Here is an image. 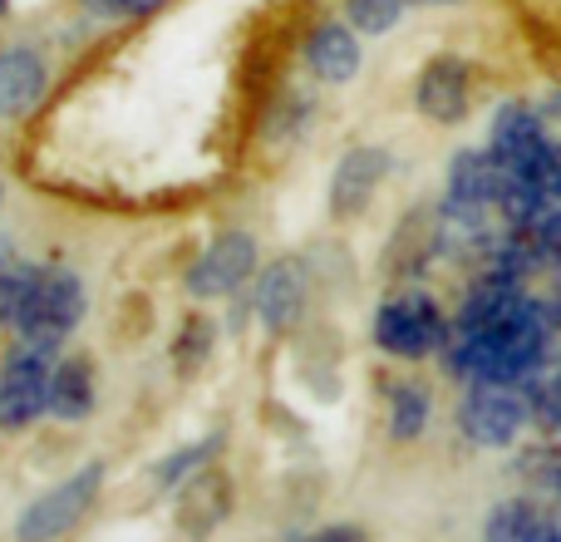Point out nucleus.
<instances>
[{
    "label": "nucleus",
    "instance_id": "1",
    "mask_svg": "<svg viewBox=\"0 0 561 542\" xmlns=\"http://www.w3.org/2000/svg\"><path fill=\"white\" fill-rule=\"evenodd\" d=\"M84 306H89V291L79 281V271L59 267V262H30V276H25V291H20V306H15V336L25 346H39L49 355H59L75 326L84 320Z\"/></svg>",
    "mask_w": 561,
    "mask_h": 542
},
{
    "label": "nucleus",
    "instance_id": "2",
    "mask_svg": "<svg viewBox=\"0 0 561 542\" xmlns=\"http://www.w3.org/2000/svg\"><path fill=\"white\" fill-rule=\"evenodd\" d=\"M448 330H454V320L444 316V306H438L428 291L409 286V291H399V296L379 301L369 336L394 360H424V355H434V350L444 355Z\"/></svg>",
    "mask_w": 561,
    "mask_h": 542
},
{
    "label": "nucleus",
    "instance_id": "3",
    "mask_svg": "<svg viewBox=\"0 0 561 542\" xmlns=\"http://www.w3.org/2000/svg\"><path fill=\"white\" fill-rule=\"evenodd\" d=\"M99 488H104V464H84L69 478H59V484L45 488L35 504L20 508L15 542H59L65 533H75V528L89 518V508L99 504Z\"/></svg>",
    "mask_w": 561,
    "mask_h": 542
},
{
    "label": "nucleus",
    "instance_id": "4",
    "mask_svg": "<svg viewBox=\"0 0 561 542\" xmlns=\"http://www.w3.org/2000/svg\"><path fill=\"white\" fill-rule=\"evenodd\" d=\"M49 375H55V355L39 346L15 340L0 360V429L5 434H25L35 419L49 415Z\"/></svg>",
    "mask_w": 561,
    "mask_h": 542
},
{
    "label": "nucleus",
    "instance_id": "5",
    "mask_svg": "<svg viewBox=\"0 0 561 542\" xmlns=\"http://www.w3.org/2000/svg\"><path fill=\"white\" fill-rule=\"evenodd\" d=\"M533 419V399L517 385H468L463 405H458V429L468 444L478 449H507Z\"/></svg>",
    "mask_w": 561,
    "mask_h": 542
},
{
    "label": "nucleus",
    "instance_id": "6",
    "mask_svg": "<svg viewBox=\"0 0 561 542\" xmlns=\"http://www.w3.org/2000/svg\"><path fill=\"white\" fill-rule=\"evenodd\" d=\"M252 276H256V237L232 227V233L213 237L207 252L187 267V296H197V301L232 296V291H242Z\"/></svg>",
    "mask_w": 561,
    "mask_h": 542
},
{
    "label": "nucleus",
    "instance_id": "7",
    "mask_svg": "<svg viewBox=\"0 0 561 542\" xmlns=\"http://www.w3.org/2000/svg\"><path fill=\"white\" fill-rule=\"evenodd\" d=\"M306 301H310V271L300 257H280L266 271H256L252 281V310L272 336H286L296 330V320L306 316Z\"/></svg>",
    "mask_w": 561,
    "mask_h": 542
},
{
    "label": "nucleus",
    "instance_id": "8",
    "mask_svg": "<svg viewBox=\"0 0 561 542\" xmlns=\"http://www.w3.org/2000/svg\"><path fill=\"white\" fill-rule=\"evenodd\" d=\"M414 109L434 124H463L473 109V65L463 55H434L414 79Z\"/></svg>",
    "mask_w": 561,
    "mask_h": 542
},
{
    "label": "nucleus",
    "instance_id": "9",
    "mask_svg": "<svg viewBox=\"0 0 561 542\" xmlns=\"http://www.w3.org/2000/svg\"><path fill=\"white\" fill-rule=\"evenodd\" d=\"M389 168H394V158H389L379 144L350 148V154L335 163V173H330V217L350 223V217L365 213V207L375 203L379 183L389 178Z\"/></svg>",
    "mask_w": 561,
    "mask_h": 542
},
{
    "label": "nucleus",
    "instance_id": "10",
    "mask_svg": "<svg viewBox=\"0 0 561 542\" xmlns=\"http://www.w3.org/2000/svg\"><path fill=\"white\" fill-rule=\"evenodd\" d=\"M49 94V59L35 45H0V124L35 114Z\"/></svg>",
    "mask_w": 561,
    "mask_h": 542
},
{
    "label": "nucleus",
    "instance_id": "11",
    "mask_svg": "<svg viewBox=\"0 0 561 542\" xmlns=\"http://www.w3.org/2000/svg\"><path fill=\"white\" fill-rule=\"evenodd\" d=\"M300 59H306V69L320 84H350V79L359 75V65H365V55H359V30L350 25V20H320L306 35V45H300Z\"/></svg>",
    "mask_w": 561,
    "mask_h": 542
},
{
    "label": "nucleus",
    "instance_id": "12",
    "mask_svg": "<svg viewBox=\"0 0 561 542\" xmlns=\"http://www.w3.org/2000/svg\"><path fill=\"white\" fill-rule=\"evenodd\" d=\"M94 399H99V385H94V365L84 355H69L55 365L49 375V419L59 425H84L94 415Z\"/></svg>",
    "mask_w": 561,
    "mask_h": 542
},
{
    "label": "nucleus",
    "instance_id": "13",
    "mask_svg": "<svg viewBox=\"0 0 561 542\" xmlns=\"http://www.w3.org/2000/svg\"><path fill=\"white\" fill-rule=\"evenodd\" d=\"M428 415H434V395L419 380H394L389 385V439L394 444H414L428 429Z\"/></svg>",
    "mask_w": 561,
    "mask_h": 542
},
{
    "label": "nucleus",
    "instance_id": "14",
    "mask_svg": "<svg viewBox=\"0 0 561 542\" xmlns=\"http://www.w3.org/2000/svg\"><path fill=\"white\" fill-rule=\"evenodd\" d=\"M217 449H222V434H207V439H197V444H187V449H178V454H168L163 464L153 468L158 494H178L183 484H193L203 468H213Z\"/></svg>",
    "mask_w": 561,
    "mask_h": 542
},
{
    "label": "nucleus",
    "instance_id": "15",
    "mask_svg": "<svg viewBox=\"0 0 561 542\" xmlns=\"http://www.w3.org/2000/svg\"><path fill=\"white\" fill-rule=\"evenodd\" d=\"M537 523H542V513H537L527 498H507V504H497L493 513H488L483 542H527L537 533Z\"/></svg>",
    "mask_w": 561,
    "mask_h": 542
},
{
    "label": "nucleus",
    "instance_id": "16",
    "mask_svg": "<svg viewBox=\"0 0 561 542\" xmlns=\"http://www.w3.org/2000/svg\"><path fill=\"white\" fill-rule=\"evenodd\" d=\"M409 0H345V20L359 35H389L404 20Z\"/></svg>",
    "mask_w": 561,
    "mask_h": 542
},
{
    "label": "nucleus",
    "instance_id": "17",
    "mask_svg": "<svg viewBox=\"0 0 561 542\" xmlns=\"http://www.w3.org/2000/svg\"><path fill=\"white\" fill-rule=\"evenodd\" d=\"M310 118H316V99L290 89V94L276 104V114H272V138H300Z\"/></svg>",
    "mask_w": 561,
    "mask_h": 542
},
{
    "label": "nucleus",
    "instance_id": "18",
    "mask_svg": "<svg viewBox=\"0 0 561 542\" xmlns=\"http://www.w3.org/2000/svg\"><path fill=\"white\" fill-rule=\"evenodd\" d=\"M207 350H213V320H203V316H193L183 326V336H178V346H173V360H178V370H197L207 360Z\"/></svg>",
    "mask_w": 561,
    "mask_h": 542
},
{
    "label": "nucleus",
    "instance_id": "19",
    "mask_svg": "<svg viewBox=\"0 0 561 542\" xmlns=\"http://www.w3.org/2000/svg\"><path fill=\"white\" fill-rule=\"evenodd\" d=\"M94 20H148L168 5V0H79Z\"/></svg>",
    "mask_w": 561,
    "mask_h": 542
},
{
    "label": "nucleus",
    "instance_id": "20",
    "mask_svg": "<svg viewBox=\"0 0 561 542\" xmlns=\"http://www.w3.org/2000/svg\"><path fill=\"white\" fill-rule=\"evenodd\" d=\"M533 237H537V247H542V262L561 267V203H547V213L537 217Z\"/></svg>",
    "mask_w": 561,
    "mask_h": 542
},
{
    "label": "nucleus",
    "instance_id": "21",
    "mask_svg": "<svg viewBox=\"0 0 561 542\" xmlns=\"http://www.w3.org/2000/svg\"><path fill=\"white\" fill-rule=\"evenodd\" d=\"M300 542H365V533L350 523H335V528H320L316 538H300Z\"/></svg>",
    "mask_w": 561,
    "mask_h": 542
},
{
    "label": "nucleus",
    "instance_id": "22",
    "mask_svg": "<svg viewBox=\"0 0 561 542\" xmlns=\"http://www.w3.org/2000/svg\"><path fill=\"white\" fill-rule=\"evenodd\" d=\"M527 542H561V528H557V523H547V518H542V523H537V533L527 538Z\"/></svg>",
    "mask_w": 561,
    "mask_h": 542
},
{
    "label": "nucleus",
    "instance_id": "23",
    "mask_svg": "<svg viewBox=\"0 0 561 542\" xmlns=\"http://www.w3.org/2000/svg\"><path fill=\"white\" fill-rule=\"evenodd\" d=\"M15 267V247H10V237H0V276Z\"/></svg>",
    "mask_w": 561,
    "mask_h": 542
},
{
    "label": "nucleus",
    "instance_id": "24",
    "mask_svg": "<svg viewBox=\"0 0 561 542\" xmlns=\"http://www.w3.org/2000/svg\"><path fill=\"white\" fill-rule=\"evenodd\" d=\"M10 15V0H0V20H5Z\"/></svg>",
    "mask_w": 561,
    "mask_h": 542
}]
</instances>
